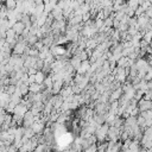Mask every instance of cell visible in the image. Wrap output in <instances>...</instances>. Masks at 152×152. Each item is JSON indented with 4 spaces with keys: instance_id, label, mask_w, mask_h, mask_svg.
<instances>
[{
    "instance_id": "cell-1",
    "label": "cell",
    "mask_w": 152,
    "mask_h": 152,
    "mask_svg": "<svg viewBox=\"0 0 152 152\" xmlns=\"http://www.w3.org/2000/svg\"><path fill=\"white\" fill-rule=\"evenodd\" d=\"M120 133H121V129L115 127V126H109L108 128V132H107V139L108 140H118L120 138Z\"/></svg>"
},
{
    "instance_id": "cell-2",
    "label": "cell",
    "mask_w": 152,
    "mask_h": 152,
    "mask_svg": "<svg viewBox=\"0 0 152 152\" xmlns=\"http://www.w3.org/2000/svg\"><path fill=\"white\" fill-rule=\"evenodd\" d=\"M134 64H135V66H137L138 70H142L145 72H147V70L150 69V65H148L147 61L145 58H141V57H139L138 59H135Z\"/></svg>"
},
{
    "instance_id": "cell-3",
    "label": "cell",
    "mask_w": 152,
    "mask_h": 152,
    "mask_svg": "<svg viewBox=\"0 0 152 152\" xmlns=\"http://www.w3.org/2000/svg\"><path fill=\"white\" fill-rule=\"evenodd\" d=\"M31 128L33 129L34 134H42L44 128H45V122H43L42 120H38V121H34L32 125H31Z\"/></svg>"
},
{
    "instance_id": "cell-4",
    "label": "cell",
    "mask_w": 152,
    "mask_h": 152,
    "mask_svg": "<svg viewBox=\"0 0 152 152\" xmlns=\"http://www.w3.org/2000/svg\"><path fill=\"white\" fill-rule=\"evenodd\" d=\"M138 107H139L140 112L146 110V109H151L152 108V101L151 100H145L144 97H141L138 101Z\"/></svg>"
},
{
    "instance_id": "cell-5",
    "label": "cell",
    "mask_w": 152,
    "mask_h": 152,
    "mask_svg": "<svg viewBox=\"0 0 152 152\" xmlns=\"http://www.w3.org/2000/svg\"><path fill=\"white\" fill-rule=\"evenodd\" d=\"M90 61L89 59H84V61H82L81 62V65L78 66V69L76 70L78 74H81V75H86L87 74V71L89 70V68H90Z\"/></svg>"
},
{
    "instance_id": "cell-6",
    "label": "cell",
    "mask_w": 152,
    "mask_h": 152,
    "mask_svg": "<svg viewBox=\"0 0 152 152\" xmlns=\"http://www.w3.org/2000/svg\"><path fill=\"white\" fill-rule=\"evenodd\" d=\"M122 93H124V91H122V88H121V87L115 88L114 90H112V91H110L108 102H112V101H114V100H119V97L122 95Z\"/></svg>"
},
{
    "instance_id": "cell-7",
    "label": "cell",
    "mask_w": 152,
    "mask_h": 152,
    "mask_svg": "<svg viewBox=\"0 0 152 152\" xmlns=\"http://www.w3.org/2000/svg\"><path fill=\"white\" fill-rule=\"evenodd\" d=\"M27 110H28V108H27L24 103H18V104H15V107H14V109H13V114H18V115L24 116V114H25Z\"/></svg>"
},
{
    "instance_id": "cell-8",
    "label": "cell",
    "mask_w": 152,
    "mask_h": 152,
    "mask_svg": "<svg viewBox=\"0 0 152 152\" xmlns=\"http://www.w3.org/2000/svg\"><path fill=\"white\" fill-rule=\"evenodd\" d=\"M81 62H82V61H81V58H80L77 55H72V56L69 58V63H70L71 66L75 69V71H76V70L78 69V66L81 65Z\"/></svg>"
},
{
    "instance_id": "cell-9",
    "label": "cell",
    "mask_w": 152,
    "mask_h": 152,
    "mask_svg": "<svg viewBox=\"0 0 152 152\" xmlns=\"http://www.w3.org/2000/svg\"><path fill=\"white\" fill-rule=\"evenodd\" d=\"M26 26H25V24L23 23V21H15V24L12 26V28L14 30V32L17 33V36H20L21 33H23V31H24V28H25Z\"/></svg>"
},
{
    "instance_id": "cell-10",
    "label": "cell",
    "mask_w": 152,
    "mask_h": 152,
    "mask_svg": "<svg viewBox=\"0 0 152 152\" xmlns=\"http://www.w3.org/2000/svg\"><path fill=\"white\" fill-rule=\"evenodd\" d=\"M140 150V146H139V141L138 140H132L131 144L128 145V151L129 152H133V151H139Z\"/></svg>"
},
{
    "instance_id": "cell-11",
    "label": "cell",
    "mask_w": 152,
    "mask_h": 152,
    "mask_svg": "<svg viewBox=\"0 0 152 152\" xmlns=\"http://www.w3.org/2000/svg\"><path fill=\"white\" fill-rule=\"evenodd\" d=\"M34 78H36V82L37 83H43L44 82V78H45V74L42 71V70H38L36 74H34Z\"/></svg>"
},
{
    "instance_id": "cell-12",
    "label": "cell",
    "mask_w": 152,
    "mask_h": 152,
    "mask_svg": "<svg viewBox=\"0 0 152 152\" xmlns=\"http://www.w3.org/2000/svg\"><path fill=\"white\" fill-rule=\"evenodd\" d=\"M28 91L31 93H39L40 91V84L37 82H33L31 84H28Z\"/></svg>"
},
{
    "instance_id": "cell-13",
    "label": "cell",
    "mask_w": 152,
    "mask_h": 152,
    "mask_svg": "<svg viewBox=\"0 0 152 152\" xmlns=\"http://www.w3.org/2000/svg\"><path fill=\"white\" fill-rule=\"evenodd\" d=\"M5 6H6L7 10H14L15 6H17V0H6Z\"/></svg>"
},
{
    "instance_id": "cell-14",
    "label": "cell",
    "mask_w": 152,
    "mask_h": 152,
    "mask_svg": "<svg viewBox=\"0 0 152 152\" xmlns=\"http://www.w3.org/2000/svg\"><path fill=\"white\" fill-rule=\"evenodd\" d=\"M141 116H144L145 119H152V108L151 109H146V110H142L139 113Z\"/></svg>"
},
{
    "instance_id": "cell-15",
    "label": "cell",
    "mask_w": 152,
    "mask_h": 152,
    "mask_svg": "<svg viewBox=\"0 0 152 152\" xmlns=\"http://www.w3.org/2000/svg\"><path fill=\"white\" fill-rule=\"evenodd\" d=\"M44 84H45V87L46 88H52V84H53V81H52V78H51V76L49 75L48 77L45 76V78H44V82H43Z\"/></svg>"
},
{
    "instance_id": "cell-16",
    "label": "cell",
    "mask_w": 152,
    "mask_h": 152,
    "mask_svg": "<svg viewBox=\"0 0 152 152\" xmlns=\"http://www.w3.org/2000/svg\"><path fill=\"white\" fill-rule=\"evenodd\" d=\"M126 5H127L129 8H133V10H135V8L139 6V4H138V0H127Z\"/></svg>"
},
{
    "instance_id": "cell-17",
    "label": "cell",
    "mask_w": 152,
    "mask_h": 152,
    "mask_svg": "<svg viewBox=\"0 0 152 152\" xmlns=\"http://www.w3.org/2000/svg\"><path fill=\"white\" fill-rule=\"evenodd\" d=\"M144 12H145V8H144L141 5H139V6L135 8V11H134V15H135V17H138V15L142 14Z\"/></svg>"
},
{
    "instance_id": "cell-18",
    "label": "cell",
    "mask_w": 152,
    "mask_h": 152,
    "mask_svg": "<svg viewBox=\"0 0 152 152\" xmlns=\"http://www.w3.org/2000/svg\"><path fill=\"white\" fill-rule=\"evenodd\" d=\"M43 65H44V61H43V59H40V58H38V59H37V62H36V64H34V68H36L37 70H42Z\"/></svg>"
},
{
    "instance_id": "cell-19",
    "label": "cell",
    "mask_w": 152,
    "mask_h": 152,
    "mask_svg": "<svg viewBox=\"0 0 152 152\" xmlns=\"http://www.w3.org/2000/svg\"><path fill=\"white\" fill-rule=\"evenodd\" d=\"M77 56L81 58V61H84V59H88V55H87V52H86V50H82V51H80L78 53H77Z\"/></svg>"
},
{
    "instance_id": "cell-20",
    "label": "cell",
    "mask_w": 152,
    "mask_h": 152,
    "mask_svg": "<svg viewBox=\"0 0 152 152\" xmlns=\"http://www.w3.org/2000/svg\"><path fill=\"white\" fill-rule=\"evenodd\" d=\"M107 148V142L106 141H100V145L97 146V151H104Z\"/></svg>"
},
{
    "instance_id": "cell-21",
    "label": "cell",
    "mask_w": 152,
    "mask_h": 152,
    "mask_svg": "<svg viewBox=\"0 0 152 152\" xmlns=\"http://www.w3.org/2000/svg\"><path fill=\"white\" fill-rule=\"evenodd\" d=\"M37 71H38V70H37L34 66H30V68H27V71H26V72H27L28 75H34Z\"/></svg>"
},
{
    "instance_id": "cell-22",
    "label": "cell",
    "mask_w": 152,
    "mask_h": 152,
    "mask_svg": "<svg viewBox=\"0 0 152 152\" xmlns=\"http://www.w3.org/2000/svg\"><path fill=\"white\" fill-rule=\"evenodd\" d=\"M27 82H28V84H31V83H33V82H36V78H34V75H28V78H27Z\"/></svg>"
},
{
    "instance_id": "cell-23",
    "label": "cell",
    "mask_w": 152,
    "mask_h": 152,
    "mask_svg": "<svg viewBox=\"0 0 152 152\" xmlns=\"http://www.w3.org/2000/svg\"><path fill=\"white\" fill-rule=\"evenodd\" d=\"M57 1H58V0H50V4H51V5H53V6H55V5H56V4H57Z\"/></svg>"
},
{
    "instance_id": "cell-24",
    "label": "cell",
    "mask_w": 152,
    "mask_h": 152,
    "mask_svg": "<svg viewBox=\"0 0 152 152\" xmlns=\"http://www.w3.org/2000/svg\"><path fill=\"white\" fill-rule=\"evenodd\" d=\"M34 4L38 5V4H43V0H34Z\"/></svg>"
},
{
    "instance_id": "cell-25",
    "label": "cell",
    "mask_w": 152,
    "mask_h": 152,
    "mask_svg": "<svg viewBox=\"0 0 152 152\" xmlns=\"http://www.w3.org/2000/svg\"><path fill=\"white\" fill-rule=\"evenodd\" d=\"M0 5H1V0H0Z\"/></svg>"
}]
</instances>
